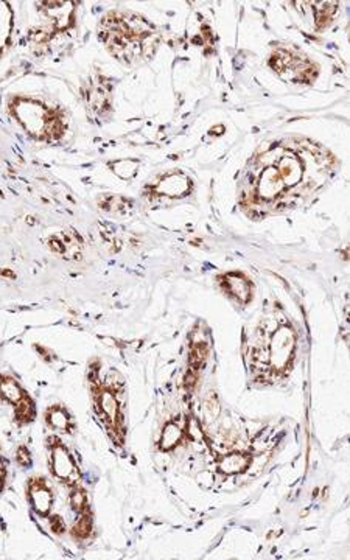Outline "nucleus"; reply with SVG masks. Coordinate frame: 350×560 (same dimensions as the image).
Wrapping results in <instances>:
<instances>
[{
    "label": "nucleus",
    "instance_id": "obj_6",
    "mask_svg": "<svg viewBox=\"0 0 350 560\" xmlns=\"http://www.w3.org/2000/svg\"><path fill=\"white\" fill-rule=\"evenodd\" d=\"M190 189H192V182H190L187 176L181 173H173L165 176V178L156 186L157 193L171 198L184 196L188 193Z\"/></svg>",
    "mask_w": 350,
    "mask_h": 560
},
{
    "label": "nucleus",
    "instance_id": "obj_11",
    "mask_svg": "<svg viewBox=\"0 0 350 560\" xmlns=\"http://www.w3.org/2000/svg\"><path fill=\"white\" fill-rule=\"evenodd\" d=\"M98 403H100L102 412L104 414L106 419H108L112 425L116 424L120 416L119 403L116 400V397H114L109 391H104V393H102L100 397H98Z\"/></svg>",
    "mask_w": 350,
    "mask_h": 560
},
{
    "label": "nucleus",
    "instance_id": "obj_16",
    "mask_svg": "<svg viewBox=\"0 0 350 560\" xmlns=\"http://www.w3.org/2000/svg\"><path fill=\"white\" fill-rule=\"evenodd\" d=\"M198 482H200L203 487L207 489L214 484V477H212V473H209V472H203V473H200V477H198Z\"/></svg>",
    "mask_w": 350,
    "mask_h": 560
},
{
    "label": "nucleus",
    "instance_id": "obj_9",
    "mask_svg": "<svg viewBox=\"0 0 350 560\" xmlns=\"http://www.w3.org/2000/svg\"><path fill=\"white\" fill-rule=\"evenodd\" d=\"M0 395L10 403H20L25 398L18 381L10 377H0Z\"/></svg>",
    "mask_w": 350,
    "mask_h": 560
},
{
    "label": "nucleus",
    "instance_id": "obj_7",
    "mask_svg": "<svg viewBox=\"0 0 350 560\" xmlns=\"http://www.w3.org/2000/svg\"><path fill=\"white\" fill-rule=\"evenodd\" d=\"M30 500H32L33 508L41 516H47L52 509V492L41 479H33L28 487Z\"/></svg>",
    "mask_w": 350,
    "mask_h": 560
},
{
    "label": "nucleus",
    "instance_id": "obj_18",
    "mask_svg": "<svg viewBox=\"0 0 350 560\" xmlns=\"http://www.w3.org/2000/svg\"><path fill=\"white\" fill-rule=\"evenodd\" d=\"M4 478H5V470H4V465L0 463V487L4 484Z\"/></svg>",
    "mask_w": 350,
    "mask_h": 560
},
{
    "label": "nucleus",
    "instance_id": "obj_5",
    "mask_svg": "<svg viewBox=\"0 0 350 560\" xmlns=\"http://www.w3.org/2000/svg\"><path fill=\"white\" fill-rule=\"evenodd\" d=\"M52 469L61 481L71 482L77 477V465H75L68 451L59 443L52 448Z\"/></svg>",
    "mask_w": 350,
    "mask_h": 560
},
{
    "label": "nucleus",
    "instance_id": "obj_15",
    "mask_svg": "<svg viewBox=\"0 0 350 560\" xmlns=\"http://www.w3.org/2000/svg\"><path fill=\"white\" fill-rule=\"evenodd\" d=\"M89 531H90V521L88 517H83L78 521V525L73 528V534H77L78 537H86Z\"/></svg>",
    "mask_w": 350,
    "mask_h": 560
},
{
    "label": "nucleus",
    "instance_id": "obj_10",
    "mask_svg": "<svg viewBox=\"0 0 350 560\" xmlns=\"http://www.w3.org/2000/svg\"><path fill=\"white\" fill-rule=\"evenodd\" d=\"M248 465H249V458L246 455L232 453V455H227L226 458L222 459V463H219V469H222V472H224L227 475H235V473H241L243 470H246Z\"/></svg>",
    "mask_w": 350,
    "mask_h": 560
},
{
    "label": "nucleus",
    "instance_id": "obj_3",
    "mask_svg": "<svg viewBox=\"0 0 350 560\" xmlns=\"http://www.w3.org/2000/svg\"><path fill=\"white\" fill-rule=\"evenodd\" d=\"M16 117L30 133L42 137L49 134L50 128V114L44 106L33 102H20L14 106Z\"/></svg>",
    "mask_w": 350,
    "mask_h": 560
},
{
    "label": "nucleus",
    "instance_id": "obj_13",
    "mask_svg": "<svg viewBox=\"0 0 350 560\" xmlns=\"http://www.w3.org/2000/svg\"><path fill=\"white\" fill-rule=\"evenodd\" d=\"M47 416L49 424L55 429H59V431H66L71 427V419H68L67 414L61 408H52Z\"/></svg>",
    "mask_w": 350,
    "mask_h": 560
},
{
    "label": "nucleus",
    "instance_id": "obj_4",
    "mask_svg": "<svg viewBox=\"0 0 350 560\" xmlns=\"http://www.w3.org/2000/svg\"><path fill=\"white\" fill-rule=\"evenodd\" d=\"M294 333L290 327H280L276 330L271 341V366L274 369H282L294 352Z\"/></svg>",
    "mask_w": 350,
    "mask_h": 560
},
{
    "label": "nucleus",
    "instance_id": "obj_17",
    "mask_svg": "<svg viewBox=\"0 0 350 560\" xmlns=\"http://www.w3.org/2000/svg\"><path fill=\"white\" fill-rule=\"evenodd\" d=\"M18 459H19V464H22V465L28 464V453H27V450L20 448V450H19V455H18Z\"/></svg>",
    "mask_w": 350,
    "mask_h": 560
},
{
    "label": "nucleus",
    "instance_id": "obj_12",
    "mask_svg": "<svg viewBox=\"0 0 350 560\" xmlns=\"http://www.w3.org/2000/svg\"><path fill=\"white\" fill-rule=\"evenodd\" d=\"M181 437H182L181 428L178 425H174V424H169L164 428V431H162L161 447L164 450H170L181 441Z\"/></svg>",
    "mask_w": 350,
    "mask_h": 560
},
{
    "label": "nucleus",
    "instance_id": "obj_8",
    "mask_svg": "<svg viewBox=\"0 0 350 560\" xmlns=\"http://www.w3.org/2000/svg\"><path fill=\"white\" fill-rule=\"evenodd\" d=\"M224 285L227 288V291L234 296L237 297L240 302H248L249 297H251V287L246 279H243L241 275L237 274H229L224 278Z\"/></svg>",
    "mask_w": 350,
    "mask_h": 560
},
{
    "label": "nucleus",
    "instance_id": "obj_2",
    "mask_svg": "<svg viewBox=\"0 0 350 560\" xmlns=\"http://www.w3.org/2000/svg\"><path fill=\"white\" fill-rule=\"evenodd\" d=\"M271 66L282 78L291 83H308L315 78V66L298 52L279 49L271 58Z\"/></svg>",
    "mask_w": 350,
    "mask_h": 560
},
{
    "label": "nucleus",
    "instance_id": "obj_14",
    "mask_svg": "<svg viewBox=\"0 0 350 560\" xmlns=\"http://www.w3.org/2000/svg\"><path fill=\"white\" fill-rule=\"evenodd\" d=\"M72 508L77 512H83L88 508V498L83 490H75L72 494Z\"/></svg>",
    "mask_w": 350,
    "mask_h": 560
},
{
    "label": "nucleus",
    "instance_id": "obj_1",
    "mask_svg": "<svg viewBox=\"0 0 350 560\" xmlns=\"http://www.w3.org/2000/svg\"><path fill=\"white\" fill-rule=\"evenodd\" d=\"M334 172V159L313 142L285 141L257 155L243 174L241 195L253 204L276 205L311 193Z\"/></svg>",
    "mask_w": 350,
    "mask_h": 560
}]
</instances>
